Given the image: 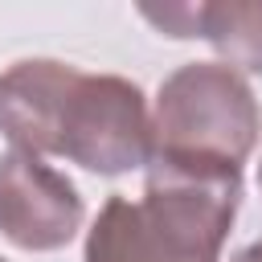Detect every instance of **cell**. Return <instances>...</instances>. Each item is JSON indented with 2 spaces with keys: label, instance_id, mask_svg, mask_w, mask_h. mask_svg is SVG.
<instances>
[{
  "label": "cell",
  "instance_id": "obj_1",
  "mask_svg": "<svg viewBox=\"0 0 262 262\" xmlns=\"http://www.w3.org/2000/svg\"><path fill=\"white\" fill-rule=\"evenodd\" d=\"M242 196V168L201 160H147L139 201L111 196L90 233L86 262H217Z\"/></svg>",
  "mask_w": 262,
  "mask_h": 262
},
{
  "label": "cell",
  "instance_id": "obj_2",
  "mask_svg": "<svg viewBox=\"0 0 262 262\" xmlns=\"http://www.w3.org/2000/svg\"><path fill=\"white\" fill-rule=\"evenodd\" d=\"M262 131L246 74L221 61H188L160 82L151 111V156L242 168Z\"/></svg>",
  "mask_w": 262,
  "mask_h": 262
},
{
  "label": "cell",
  "instance_id": "obj_3",
  "mask_svg": "<svg viewBox=\"0 0 262 262\" xmlns=\"http://www.w3.org/2000/svg\"><path fill=\"white\" fill-rule=\"evenodd\" d=\"M53 156L98 176H123L131 168H147L151 111L143 90L119 74H78L61 111Z\"/></svg>",
  "mask_w": 262,
  "mask_h": 262
},
{
  "label": "cell",
  "instance_id": "obj_4",
  "mask_svg": "<svg viewBox=\"0 0 262 262\" xmlns=\"http://www.w3.org/2000/svg\"><path fill=\"white\" fill-rule=\"evenodd\" d=\"M78 188L41 156L8 147L0 156V233L16 250H61L82 229Z\"/></svg>",
  "mask_w": 262,
  "mask_h": 262
},
{
  "label": "cell",
  "instance_id": "obj_5",
  "mask_svg": "<svg viewBox=\"0 0 262 262\" xmlns=\"http://www.w3.org/2000/svg\"><path fill=\"white\" fill-rule=\"evenodd\" d=\"M78 66L53 57H29L0 74V131L16 151L53 156L66 98L78 82Z\"/></svg>",
  "mask_w": 262,
  "mask_h": 262
},
{
  "label": "cell",
  "instance_id": "obj_6",
  "mask_svg": "<svg viewBox=\"0 0 262 262\" xmlns=\"http://www.w3.org/2000/svg\"><path fill=\"white\" fill-rule=\"evenodd\" d=\"M192 37L209 41L229 70L262 74V0H205L192 16Z\"/></svg>",
  "mask_w": 262,
  "mask_h": 262
},
{
  "label": "cell",
  "instance_id": "obj_7",
  "mask_svg": "<svg viewBox=\"0 0 262 262\" xmlns=\"http://www.w3.org/2000/svg\"><path fill=\"white\" fill-rule=\"evenodd\" d=\"M229 262H262V237H258V242H250V246H242Z\"/></svg>",
  "mask_w": 262,
  "mask_h": 262
},
{
  "label": "cell",
  "instance_id": "obj_8",
  "mask_svg": "<svg viewBox=\"0 0 262 262\" xmlns=\"http://www.w3.org/2000/svg\"><path fill=\"white\" fill-rule=\"evenodd\" d=\"M258 184H262V164H258Z\"/></svg>",
  "mask_w": 262,
  "mask_h": 262
},
{
  "label": "cell",
  "instance_id": "obj_9",
  "mask_svg": "<svg viewBox=\"0 0 262 262\" xmlns=\"http://www.w3.org/2000/svg\"><path fill=\"white\" fill-rule=\"evenodd\" d=\"M0 262H4V258H0Z\"/></svg>",
  "mask_w": 262,
  "mask_h": 262
}]
</instances>
